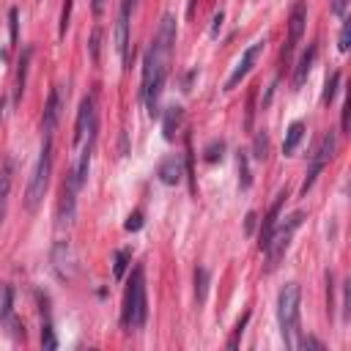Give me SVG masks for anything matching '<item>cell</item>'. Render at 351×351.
<instances>
[{"label": "cell", "mask_w": 351, "mask_h": 351, "mask_svg": "<svg viewBox=\"0 0 351 351\" xmlns=\"http://www.w3.org/2000/svg\"><path fill=\"white\" fill-rule=\"evenodd\" d=\"M173 47H176V16L165 14L159 27H156V36L151 41V49L145 55V63H143V101L148 104L151 115L159 112L156 104H159L165 80H167V71H170Z\"/></svg>", "instance_id": "6da1fadb"}, {"label": "cell", "mask_w": 351, "mask_h": 351, "mask_svg": "<svg viewBox=\"0 0 351 351\" xmlns=\"http://www.w3.org/2000/svg\"><path fill=\"white\" fill-rule=\"evenodd\" d=\"M299 304H302L299 282L282 285L277 293V324L288 348H296V340H299Z\"/></svg>", "instance_id": "7a4b0ae2"}, {"label": "cell", "mask_w": 351, "mask_h": 351, "mask_svg": "<svg viewBox=\"0 0 351 351\" xmlns=\"http://www.w3.org/2000/svg\"><path fill=\"white\" fill-rule=\"evenodd\" d=\"M148 318V299H145V277H143V266H134L132 271V280H129V288H126V299H123V326L129 332H137L143 329Z\"/></svg>", "instance_id": "3957f363"}, {"label": "cell", "mask_w": 351, "mask_h": 351, "mask_svg": "<svg viewBox=\"0 0 351 351\" xmlns=\"http://www.w3.org/2000/svg\"><path fill=\"white\" fill-rule=\"evenodd\" d=\"M49 176H52V137H44V145L38 151V162L33 167L27 189H25V208L27 211H36L38 203L44 200L47 186H49Z\"/></svg>", "instance_id": "277c9868"}, {"label": "cell", "mask_w": 351, "mask_h": 351, "mask_svg": "<svg viewBox=\"0 0 351 351\" xmlns=\"http://www.w3.org/2000/svg\"><path fill=\"white\" fill-rule=\"evenodd\" d=\"M302 219H304V214H302V211H293L291 217H285L282 222L274 225V230H271V236H269V241H266V247H263V252H266V269H269V271H271V269L280 263V258L285 255V250H288V244H291L296 228L302 225Z\"/></svg>", "instance_id": "5b68a950"}, {"label": "cell", "mask_w": 351, "mask_h": 351, "mask_svg": "<svg viewBox=\"0 0 351 351\" xmlns=\"http://www.w3.org/2000/svg\"><path fill=\"white\" fill-rule=\"evenodd\" d=\"M335 148H337V137H335V132L329 129L324 137H321V143H318V148H315V154H313V159H310V167H307V176H304V181H302V195H307L310 189H313V184H315V178L321 176V170H324V165L332 159V154H335Z\"/></svg>", "instance_id": "8992f818"}, {"label": "cell", "mask_w": 351, "mask_h": 351, "mask_svg": "<svg viewBox=\"0 0 351 351\" xmlns=\"http://www.w3.org/2000/svg\"><path fill=\"white\" fill-rule=\"evenodd\" d=\"M304 22H307V3L304 0H296L293 8H291V16H288V44L282 49V60H288L291 52H293V47L299 44V38L304 33Z\"/></svg>", "instance_id": "52a82bcc"}, {"label": "cell", "mask_w": 351, "mask_h": 351, "mask_svg": "<svg viewBox=\"0 0 351 351\" xmlns=\"http://www.w3.org/2000/svg\"><path fill=\"white\" fill-rule=\"evenodd\" d=\"M263 47H266V41H255V44H250L247 49H244V55H241V60L236 63V69L230 71V77H228V82H225V90H233L250 71H252V66H255V60L261 58V52H263Z\"/></svg>", "instance_id": "ba28073f"}, {"label": "cell", "mask_w": 351, "mask_h": 351, "mask_svg": "<svg viewBox=\"0 0 351 351\" xmlns=\"http://www.w3.org/2000/svg\"><path fill=\"white\" fill-rule=\"evenodd\" d=\"M134 0H121L118 19H115V49L123 63H129V14H132Z\"/></svg>", "instance_id": "9c48e42d"}, {"label": "cell", "mask_w": 351, "mask_h": 351, "mask_svg": "<svg viewBox=\"0 0 351 351\" xmlns=\"http://www.w3.org/2000/svg\"><path fill=\"white\" fill-rule=\"evenodd\" d=\"M52 263H55V271L63 280H71L77 274V255H74V250H71L69 241H58L52 247Z\"/></svg>", "instance_id": "30bf717a"}, {"label": "cell", "mask_w": 351, "mask_h": 351, "mask_svg": "<svg viewBox=\"0 0 351 351\" xmlns=\"http://www.w3.org/2000/svg\"><path fill=\"white\" fill-rule=\"evenodd\" d=\"M60 110H63L60 90L52 88L49 96H47V104H44V137H55V129H58V121H60Z\"/></svg>", "instance_id": "8fae6325"}, {"label": "cell", "mask_w": 351, "mask_h": 351, "mask_svg": "<svg viewBox=\"0 0 351 351\" xmlns=\"http://www.w3.org/2000/svg\"><path fill=\"white\" fill-rule=\"evenodd\" d=\"M77 195H80V189L71 184V181H63V192H60V208H58V219L66 225V222H71L74 219V214H77Z\"/></svg>", "instance_id": "7c38bea8"}, {"label": "cell", "mask_w": 351, "mask_h": 351, "mask_svg": "<svg viewBox=\"0 0 351 351\" xmlns=\"http://www.w3.org/2000/svg\"><path fill=\"white\" fill-rule=\"evenodd\" d=\"M156 176H159V181L167 184V186L178 184V181H181V159H178V156H167V159H162L159 167H156Z\"/></svg>", "instance_id": "4fadbf2b"}, {"label": "cell", "mask_w": 351, "mask_h": 351, "mask_svg": "<svg viewBox=\"0 0 351 351\" xmlns=\"http://www.w3.org/2000/svg\"><path fill=\"white\" fill-rule=\"evenodd\" d=\"M288 195L285 192H280L277 195V200L271 203V208H269V214L263 217V225H261V250L266 247V241H269V236H271V230H274V225H277V219H280V208H282V200H285Z\"/></svg>", "instance_id": "5bb4252c"}, {"label": "cell", "mask_w": 351, "mask_h": 351, "mask_svg": "<svg viewBox=\"0 0 351 351\" xmlns=\"http://www.w3.org/2000/svg\"><path fill=\"white\" fill-rule=\"evenodd\" d=\"M315 55H318V44H310V47L304 49V55L299 58V66H296V71H293V88H302V85H304V80H307V74H310V69H313V63H315Z\"/></svg>", "instance_id": "9a60e30c"}, {"label": "cell", "mask_w": 351, "mask_h": 351, "mask_svg": "<svg viewBox=\"0 0 351 351\" xmlns=\"http://www.w3.org/2000/svg\"><path fill=\"white\" fill-rule=\"evenodd\" d=\"M11 181H14V162L5 159V165H3V170H0V222L5 219L8 195H11Z\"/></svg>", "instance_id": "2e32d148"}, {"label": "cell", "mask_w": 351, "mask_h": 351, "mask_svg": "<svg viewBox=\"0 0 351 351\" xmlns=\"http://www.w3.org/2000/svg\"><path fill=\"white\" fill-rule=\"evenodd\" d=\"M181 121H184V110H181V107H167V110H165V118H162L165 140H173V137H176V129L181 126Z\"/></svg>", "instance_id": "e0dca14e"}, {"label": "cell", "mask_w": 351, "mask_h": 351, "mask_svg": "<svg viewBox=\"0 0 351 351\" xmlns=\"http://www.w3.org/2000/svg\"><path fill=\"white\" fill-rule=\"evenodd\" d=\"M302 137H304V123H302V121H293V123L288 126V132H285L282 154H285V156H293V151H296V145L302 143Z\"/></svg>", "instance_id": "ac0fdd59"}, {"label": "cell", "mask_w": 351, "mask_h": 351, "mask_svg": "<svg viewBox=\"0 0 351 351\" xmlns=\"http://www.w3.org/2000/svg\"><path fill=\"white\" fill-rule=\"evenodd\" d=\"M11 304H14V291H11V285H3L0 288V318L16 329V321L11 315Z\"/></svg>", "instance_id": "d6986e66"}, {"label": "cell", "mask_w": 351, "mask_h": 351, "mask_svg": "<svg viewBox=\"0 0 351 351\" xmlns=\"http://www.w3.org/2000/svg\"><path fill=\"white\" fill-rule=\"evenodd\" d=\"M208 280H211L208 269H206V266H200V269L195 271V296H197V302H200V304L206 302V293H208Z\"/></svg>", "instance_id": "ffe728a7"}, {"label": "cell", "mask_w": 351, "mask_h": 351, "mask_svg": "<svg viewBox=\"0 0 351 351\" xmlns=\"http://www.w3.org/2000/svg\"><path fill=\"white\" fill-rule=\"evenodd\" d=\"M337 85H340V71H332V74L326 77V85H324V96H321L324 104H332V99H335V93H337Z\"/></svg>", "instance_id": "44dd1931"}, {"label": "cell", "mask_w": 351, "mask_h": 351, "mask_svg": "<svg viewBox=\"0 0 351 351\" xmlns=\"http://www.w3.org/2000/svg\"><path fill=\"white\" fill-rule=\"evenodd\" d=\"M129 261H132V252H129V250H118V252H115V266H112V274H115V280H121V277L126 274V266H129Z\"/></svg>", "instance_id": "7402d4cb"}, {"label": "cell", "mask_w": 351, "mask_h": 351, "mask_svg": "<svg viewBox=\"0 0 351 351\" xmlns=\"http://www.w3.org/2000/svg\"><path fill=\"white\" fill-rule=\"evenodd\" d=\"M27 60H30V47L25 49L22 60H19V71H16V99H22V90H25V74H27Z\"/></svg>", "instance_id": "603a6c76"}, {"label": "cell", "mask_w": 351, "mask_h": 351, "mask_svg": "<svg viewBox=\"0 0 351 351\" xmlns=\"http://www.w3.org/2000/svg\"><path fill=\"white\" fill-rule=\"evenodd\" d=\"M222 151H225V143L222 140H211L206 145V151H203V159L206 162H217V159H222Z\"/></svg>", "instance_id": "cb8c5ba5"}, {"label": "cell", "mask_w": 351, "mask_h": 351, "mask_svg": "<svg viewBox=\"0 0 351 351\" xmlns=\"http://www.w3.org/2000/svg\"><path fill=\"white\" fill-rule=\"evenodd\" d=\"M41 346H44L47 351L58 348V337H55V329H52L49 321H44V329H41Z\"/></svg>", "instance_id": "d4e9b609"}, {"label": "cell", "mask_w": 351, "mask_h": 351, "mask_svg": "<svg viewBox=\"0 0 351 351\" xmlns=\"http://www.w3.org/2000/svg\"><path fill=\"white\" fill-rule=\"evenodd\" d=\"M252 151H255V154H252L255 159H266V151H269V137H266L263 132H258V134H255V148H252Z\"/></svg>", "instance_id": "484cf974"}, {"label": "cell", "mask_w": 351, "mask_h": 351, "mask_svg": "<svg viewBox=\"0 0 351 351\" xmlns=\"http://www.w3.org/2000/svg\"><path fill=\"white\" fill-rule=\"evenodd\" d=\"M247 321H250V313H244V315H241V321L236 324V329H233V337L228 340V348H236V346H239V337H241V332H244Z\"/></svg>", "instance_id": "4316f807"}, {"label": "cell", "mask_w": 351, "mask_h": 351, "mask_svg": "<svg viewBox=\"0 0 351 351\" xmlns=\"http://www.w3.org/2000/svg\"><path fill=\"white\" fill-rule=\"evenodd\" d=\"M123 228H126V230H140V228H143V211H132V214L126 217Z\"/></svg>", "instance_id": "83f0119b"}, {"label": "cell", "mask_w": 351, "mask_h": 351, "mask_svg": "<svg viewBox=\"0 0 351 351\" xmlns=\"http://www.w3.org/2000/svg\"><path fill=\"white\" fill-rule=\"evenodd\" d=\"M239 173H241V186H250V167L244 154H239Z\"/></svg>", "instance_id": "f1b7e54d"}, {"label": "cell", "mask_w": 351, "mask_h": 351, "mask_svg": "<svg viewBox=\"0 0 351 351\" xmlns=\"http://www.w3.org/2000/svg\"><path fill=\"white\" fill-rule=\"evenodd\" d=\"M348 36H351V25H348V19L343 22V30H340V52H348Z\"/></svg>", "instance_id": "f546056e"}, {"label": "cell", "mask_w": 351, "mask_h": 351, "mask_svg": "<svg viewBox=\"0 0 351 351\" xmlns=\"http://www.w3.org/2000/svg\"><path fill=\"white\" fill-rule=\"evenodd\" d=\"M8 19H11V41H16V8L8 11Z\"/></svg>", "instance_id": "4dcf8cb0"}, {"label": "cell", "mask_w": 351, "mask_h": 351, "mask_svg": "<svg viewBox=\"0 0 351 351\" xmlns=\"http://www.w3.org/2000/svg\"><path fill=\"white\" fill-rule=\"evenodd\" d=\"M346 3H348V0H335V3H332V11H335L337 16H346Z\"/></svg>", "instance_id": "1f68e13d"}, {"label": "cell", "mask_w": 351, "mask_h": 351, "mask_svg": "<svg viewBox=\"0 0 351 351\" xmlns=\"http://www.w3.org/2000/svg\"><path fill=\"white\" fill-rule=\"evenodd\" d=\"M90 55L93 58L99 55V30H93V36H90Z\"/></svg>", "instance_id": "d6a6232c"}, {"label": "cell", "mask_w": 351, "mask_h": 351, "mask_svg": "<svg viewBox=\"0 0 351 351\" xmlns=\"http://www.w3.org/2000/svg\"><path fill=\"white\" fill-rule=\"evenodd\" d=\"M219 25H222V11H219V14H214V25H211V36H217V33H219Z\"/></svg>", "instance_id": "836d02e7"}, {"label": "cell", "mask_w": 351, "mask_h": 351, "mask_svg": "<svg viewBox=\"0 0 351 351\" xmlns=\"http://www.w3.org/2000/svg\"><path fill=\"white\" fill-rule=\"evenodd\" d=\"M104 3L107 0H93V16H101L104 14Z\"/></svg>", "instance_id": "e575fe53"}, {"label": "cell", "mask_w": 351, "mask_h": 351, "mask_svg": "<svg viewBox=\"0 0 351 351\" xmlns=\"http://www.w3.org/2000/svg\"><path fill=\"white\" fill-rule=\"evenodd\" d=\"M244 225H247V233H252V230H255V211H250V214H247V222H244Z\"/></svg>", "instance_id": "d590c367"}, {"label": "cell", "mask_w": 351, "mask_h": 351, "mask_svg": "<svg viewBox=\"0 0 351 351\" xmlns=\"http://www.w3.org/2000/svg\"><path fill=\"white\" fill-rule=\"evenodd\" d=\"M3 107H5V99H0V118H3Z\"/></svg>", "instance_id": "8d00e7d4"}]
</instances>
